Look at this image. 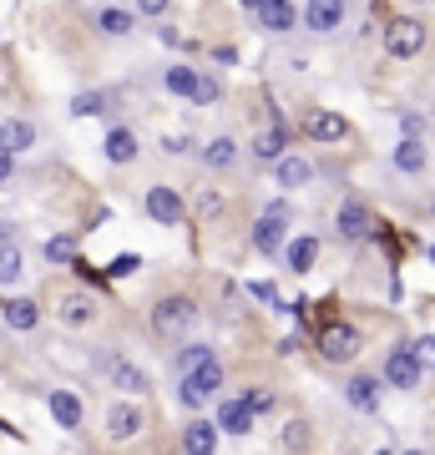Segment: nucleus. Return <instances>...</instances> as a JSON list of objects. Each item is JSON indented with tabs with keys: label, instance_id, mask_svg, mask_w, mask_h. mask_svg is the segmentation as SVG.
Instances as JSON below:
<instances>
[{
	"label": "nucleus",
	"instance_id": "nucleus-1",
	"mask_svg": "<svg viewBox=\"0 0 435 455\" xmlns=\"http://www.w3.org/2000/svg\"><path fill=\"white\" fill-rule=\"evenodd\" d=\"M218 385H223V370H218V359H203L197 370H188V374H182L178 400H182L188 410H197V405H203V400H208L213 390H218Z\"/></svg>",
	"mask_w": 435,
	"mask_h": 455
},
{
	"label": "nucleus",
	"instance_id": "nucleus-2",
	"mask_svg": "<svg viewBox=\"0 0 435 455\" xmlns=\"http://www.w3.org/2000/svg\"><path fill=\"white\" fill-rule=\"evenodd\" d=\"M284 228H289V208H284V203H269L263 218H258V228H254V248L274 259L278 248H284Z\"/></svg>",
	"mask_w": 435,
	"mask_h": 455
},
{
	"label": "nucleus",
	"instance_id": "nucleus-3",
	"mask_svg": "<svg viewBox=\"0 0 435 455\" xmlns=\"http://www.w3.org/2000/svg\"><path fill=\"white\" fill-rule=\"evenodd\" d=\"M425 46V26L420 20H390L385 26V51L390 56H415Z\"/></svg>",
	"mask_w": 435,
	"mask_h": 455
},
{
	"label": "nucleus",
	"instance_id": "nucleus-4",
	"mask_svg": "<svg viewBox=\"0 0 435 455\" xmlns=\"http://www.w3.org/2000/svg\"><path fill=\"white\" fill-rule=\"evenodd\" d=\"M193 319H197V309L188 304V299H162L157 309H152V324H157V334H182Z\"/></svg>",
	"mask_w": 435,
	"mask_h": 455
},
{
	"label": "nucleus",
	"instance_id": "nucleus-5",
	"mask_svg": "<svg viewBox=\"0 0 435 455\" xmlns=\"http://www.w3.org/2000/svg\"><path fill=\"white\" fill-rule=\"evenodd\" d=\"M355 349H359V334L350 324H324L319 329V355L324 359H334L339 364V359H350Z\"/></svg>",
	"mask_w": 435,
	"mask_h": 455
},
{
	"label": "nucleus",
	"instance_id": "nucleus-6",
	"mask_svg": "<svg viewBox=\"0 0 435 455\" xmlns=\"http://www.w3.org/2000/svg\"><path fill=\"white\" fill-rule=\"evenodd\" d=\"M385 379L395 385V390H415L420 385V359L410 355V349H395V355L385 359Z\"/></svg>",
	"mask_w": 435,
	"mask_h": 455
},
{
	"label": "nucleus",
	"instance_id": "nucleus-7",
	"mask_svg": "<svg viewBox=\"0 0 435 455\" xmlns=\"http://www.w3.org/2000/svg\"><path fill=\"white\" fill-rule=\"evenodd\" d=\"M147 212H152V218H157V223H182V197L173 193V188H152V193H147Z\"/></svg>",
	"mask_w": 435,
	"mask_h": 455
},
{
	"label": "nucleus",
	"instance_id": "nucleus-8",
	"mask_svg": "<svg viewBox=\"0 0 435 455\" xmlns=\"http://www.w3.org/2000/svg\"><path fill=\"white\" fill-rule=\"evenodd\" d=\"M304 132L314 137V142H339L344 132H350V122L339 112H309V122H304Z\"/></svg>",
	"mask_w": 435,
	"mask_h": 455
},
{
	"label": "nucleus",
	"instance_id": "nucleus-9",
	"mask_svg": "<svg viewBox=\"0 0 435 455\" xmlns=\"http://www.w3.org/2000/svg\"><path fill=\"white\" fill-rule=\"evenodd\" d=\"M304 20H309V31H334L344 20V0H309Z\"/></svg>",
	"mask_w": 435,
	"mask_h": 455
},
{
	"label": "nucleus",
	"instance_id": "nucleus-10",
	"mask_svg": "<svg viewBox=\"0 0 435 455\" xmlns=\"http://www.w3.org/2000/svg\"><path fill=\"white\" fill-rule=\"evenodd\" d=\"M218 430H228V435H248V430H254V410H248V400H228V405L218 410Z\"/></svg>",
	"mask_w": 435,
	"mask_h": 455
},
{
	"label": "nucleus",
	"instance_id": "nucleus-11",
	"mask_svg": "<svg viewBox=\"0 0 435 455\" xmlns=\"http://www.w3.org/2000/svg\"><path fill=\"white\" fill-rule=\"evenodd\" d=\"M107 430H112V440H132L137 430H142V410H137V405H112Z\"/></svg>",
	"mask_w": 435,
	"mask_h": 455
},
{
	"label": "nucleus",
	"instance_id": "nucleus-12",
	"mask_svg": "<svg viewBox=\"0 0 435 455\" xmlns=\"http://www.w3.org/2000/svg\"><path fill=\"white\" fill-rule=\"evenodd\" d=\"M51 415H56L61 430H77L81 425V400L71 390H51Z\"/></svg>",
	"mask_w": 435,
	"mask_h": 455
},
{
	"label": "nucleus",
	"instance_id": "nucleus-13",
	"mask_svg": "<svg viewBox=\"0 0 435 455\" xmlns=\"http://www.w3.org/2000/svg\"><path fill=\"white\" fill-rule=\"evenodd\" d=\"M0 319H5V324L16 329V334H26V329H36V319H41V309H36L31 299H11V304L0 309Z\"/></svg>",
	"mask_w": 435,
	"mask_h": 455
},
{
	"label": "nucleus",
	"instance_id": "nucleus-14",
	"mask_svg": "<svg viewBox=\"0 0 435 455\" xmlns=\"http://www.w3.org/2000/svg\"><path fill=\"white\" fill-rule=\"evenodd\" d=\"M31 142H36L31 122H5V127H0V152H11V157H16V152H26Z\"/></svg>",
	"mask_w": 435,
	"mask_h": 455
},
{
	"label": "nucleus",
	"instance_id": "nucleus-15",
	"mask_svg": "<svg viewBox=\"0 0 435 455\" xmlns=\"http://www.w3.org/2000/svg\"><path fill=\"white\" fill-rule=\"evenodd\" d=\"M213 445H218V425H208V420H193V425H188V435H182V451L208 455Z\"/></svg>",
	"mask_w": 435,
	"mask_h": 455
},
{
	"label": "nucleus",
	"instance_id": "nucleus-16",
	"mask_svg": "<svg viewBox=\"0 0 435 455\" xmlns=\"http://www.w3.org/2000/svg\"><path fill=\"white\" fill-rule=\"evenodd\" d=\"M344 400H350L355 410H375V405H380V385L359 374V379H350V385H344Z\"/></svg>",
	"mask_w": 435,
	"mask_h": 455
},
{
	"label": "nucleus",
	"instance_id": "nucleus-17",
	"mask_svg": "<svg viewBox=\"0 0 435 455\" xmlns=\"http://www.w3.org/2000/svg\"><path fill=\"white\" fill-rule=\"evenodd\" d=\"M258 20H263L269 31H289L294 26V5L289 0H263V5H258Z\"/></svg>",
	"mask_w": 435,
	"mask_h": 455
},
{
	"label": "nucleus",
	"instance_id": "nucleus-18",
	"mask_svg": "<svg viewBox=\"0 0 435 455\" xmlns=\"http://www.w3.org/2000/svg\"><path fill=\"white\" fill-rule=\"evenodd\" d=\"M339 233H344V238H365V233H370V212L359 208V203H344V208H339Z\"/></svg>",
	"mask_w": 435,
	"mask_h": 455
},
{
	"label": "nucleus",
	"instance_id": "nucleus-19",
	"mask_svg": "<svg viewBox=\"0 0 435 455\" xmlns=\"http://www.w3.org/2000/svg\"><path fill=\"white\" fill-rule=\"evenodd\" d=\"M107 157H112V163H132V157H137V137H132L127 127H117L112 137H107Z\"/></svg>",
	"mask_w": 435,
	"mask_h": 455
},
{
	"label": "nucleus",
	"instance_id": "nucleus-20",
	"mask_svg": "<svg viewBox=\"0 0 435 455\" xmlns=\"http://www.w3.org/2000/svg\"><path fill=\"white\" fill-rule=\"evenodd\" d=\"M395 167H400V172H420V167H425V147H420L415 137H405V142L395 147Z\"/></svg>",
	"mask_w": 435,
	"mask_h": 455
},
{
	"label": "nucleus",
	"instance_id": "nucleus-21",
	"mask_svg": "<svg viewBox=\"0 0 435 455\" xmlns=\"http://www.w3.org/2000/svg\"><path fill=\"white\" fill-rule=\"evenodd\" d=\"M314 259H319V243H314V238L289 243V268H294V274H309V268H314Z\"/></svg>",
	"mask_w": 435,
	"mask_h": 455
},
{
	"label": "nucleus",
	"instance_id": "nucleus-22",
	"mask_svg": "<svg viewBox=\"0 0 435 455\" xmlns=\"http://www.w3.org/2000/svg\"><path fill=\"white\" fill-rule=\"evenodd\" d=\"M254 157H263V163H278V157H284V122H278L274 132H263V137H258Z\"/></svg>",
	"mask_w": 435,
	"mask_h": 455
},
{
	"label": "nucleus",
	"instance_id": "nucleus-23",
	"mask_svg": "<svg viewBox=\"0 0 435 455\" xmlns=\"http://www.w3.org/2000/svg\"><path fill=\"white\" fill-rule=\"evenodd\" d=\"M112 379L122 385V390H132V395L147 390V374L137 370V364H127V359H117V364H112Z\"/></svg>",
	"mask_w": 435,
	"mask_h": 455
},
{
	"label": "nucleus",
	"instance_id": "nucleus-24",
	"mask_svg": "<svg viewBox=\"0 0 435 455\" xmlns=\"http://www.w3.org/2000/svg\"><path fill=\"white\" fill-rule=\"evenodd\" d=\"M20 274V248L5 238V228H0V283H11Z\"/></svg>",
	"mask_w": 435,
	"mask_h": 455
},
{
	"label": "nucleus",
	"instance_id": "nucleus-25",
	"mask_svg": "<svg viewBox=\"0 0 435 455\" xmlns=\"http://www.w3.org/2000/svg\"><path fill=\"white\" fill-rule=\"evenodd\" d=\"M278 182H284V188H304V182H309V163H304V157H278Z\"/></svg>",
	"mask_w": 435,
	"mask_h": 455
},
{
	"label": "nucleus",
	"instance_id": "nucleus-26",
	"mask_svg": "<svg viewBox=\"0 0 435 455\" xmlns=\"http://www.w3.org/2000/svg\"><path fill=\"white\" fill-rule=\"evenodd\" d=\"M86 319H92V299H86V293H71V299H66L61 304V324H86Z\"/></svg>",
	"mask_w": 435,
	"mask_h": 455
},
{
	"label": "nucleus",
	"instance_id": "nucleus-27",
	"mask_svg": "<svg viewBox=\"0 0 435 455\" xmlns=\"http://www.w3.org/2000/svg\"><path fill=\"white\" fill-rule=\"evenodd\" d=\"M233 157H238V142H233V137H218V142H208V152H203L208 167H228Z\"/></svg>",
	"mask_w": 435,
	"mask_h": 455
},
{
	"label": "nucleus",
	"instance_id": "nucleus-28",
	"mask_svg": "<svg viewBox=\"0 0 435 455\" xmlns=\"http://www.w3.org/2000/svg\"><path fill=\"white\" fill-rule=\"evenodd\" d=\"M167 92L193 97V92H197V71H193V66H173V71H167Z\"/></svg>",
	"mask_w": 435,
	"mask_h": 455
},
{
	"label": "nucleus",
	"instance_id": "nucleus-29",
	"mask_svg": "<svg viewBox=\"0 0 435 455\" xmlns=\"http://www.w3.org/2000/svg\"><path fill=\"white\" fill-rule=\"evenodd\" d=\"M101 31H107V36H127L132 31V16H127V11H117V5H112V11H101Z\"/></svg>",
	"mask_w": 435,
	"mask_h": 455
},
{
	"label": "nucleus",
	"instance_id": "nucleus-30",
	"mask_svg": "<svg viewBox=\"0 0 435 455\" xmlns=\"http://www.w3.org/2000/svg\"><path fill=\"white\" fill-rule=\"evenodd\" d=\"M46 259H51V263H71V259H77V238H51V243H46Z\"/></svg>",
	"mask_w": 435,
	"mask_h": 455
},
{
	"label": "nucleus",
	"instance_id": "nucleus-31",
	"mask_svg": "<svg viewBox=\"0 0 435 455\" xmlns=\"http://www.w3.org/2000/svg\"><path fill=\"white\" fill-rule=\"evenodd\" d=\"M203 359H213V349H203V344H193V349H182L178 355V374H188V370H197Z\"/></svg>",
	"mask_w": 435,
	"mask_h": 455
},
{
	"label": "nucleus",
	"instance_id": "nucleus-32",
	"mask_svg": "<svg viewBox=\"0 0 435 455\" xmlns=\"http://www.w3.org/2000/svg\"><path fill=\"white\" fill-rule=\"evenodd\" d=\"M410 355L420 359V370H435V334H425V339H415V349Z\"/></svg>",
	"mask_w": 435,
	"mask_h": 455
},
{
	"label": "nucleus",
	"instance_id": "nucleus-33",
	"mask_svg": "<svg viewBox=\"0 0 435 455\" xmlns=\"http://www.w3.org/2000/svg\"><path fill=\"white\" fill-rule=\"evenodd\" d=\"M71 112H77V116H97L101 112V97H97V92H81V97L71 101Z\"/></svg>",
	"mask_w": 435,
	"mask_h": 455
},
{
	"label": "nucleus",
	"instance_id": "nucleus-34",
	"mask_svg": "<svg viewBox=\"0 0 435 455\" xmlns=\"http://www.w3.org/2000/svg\"><path fill=\"white\" fill-rule=\"evenodd\" d=\"M284 440H289V451H304V445H309V425H304V420H294Z\"/></svg>",
	"mask_w": 435,
	"mask_h": 455
},
{
	"label": "nucleus",
	"instance_id": "nucleus-35",
	"mask_svg": "<svg viewBox=\"0 0 435 455\" xmlns=\"http://www.w3.org/2000/svg\"><path fill=\"white\" fill-rule=\"evenodd\" d=\"M248 410H254V415L274 410V395H269V390H248Z\"/></svg>",
	"mask_w": 435,
	"mask_h": 455
},
{
	"label": "nucleus",
	"instance_id": "nucleus-36",
	"mask_svg": "<svg viewBox=\"0 0 435 455\" xmlns=\"http://www.w3.org/2000/svg\"><path fill=\"white\" fill-rule=\"evenodd\" d=\"M193 101H218V82H208V76H197V92Z\"/></svg>",
	"mask_w": 435,
	"mask_h": 455
},
{
	"label": "nucleus",
	"instance_id": "nucleus-37",
	"mask_svg": "<svg viewBox=\"0 0 435 455\" xmlns=\"http://www.w3.org/2000/svg\"><path fill=\"white\" fill-rule=\"evenodd\" d=\"M127 274H137V259H132V253H122V259H112V278H127Z\"/></svg>",
	"mask_w": 435,
	"mask_h": 455
},
{
	"label": "nucleus",
	"instance_id": "nucleus-38",
	"mask_svg": "<svg viewBox=\"0 0 435 455\" xmlns=\"http://www.w3.org/2000/svg\"><path fill=\"white\" fill-rule=\"evenodd\" d=\"M137 5H142V16H162L167 11V0H137Z\"/></svg>",
	"mask_w": 435,
	"mask_h": 455
},
{
	"label": "nucleus",
	"instance_id": "nucleus-39",
	"mask_svg": "<svg viewBox=\"0 0 435 455\" xmlns=\"http://www.w3.org/2000/svg\"><path fill=\"white\" fill-rule=\"evenodd\" d=\"M11 178V152H0V182Z\"/></svg>",
	"mask_w": 435,
	"mask_h": 455
},
{
	"label": "nucleus",
	"instance_id": "nucleus-40",
	"mask_svg": "<svg viewBox=\"0 0 435 455\" xmlns=\"http://www.w3.org/2000/svg\"><path fill=\"white\" fill-rule=\"evenodd\" d=\"M243 5H254V11H258V5H263V0H243Z\"/></svg>",
	"mask_w": 435,
	"mask_h": 455
},
{
	"label": "nucleus",
	"instance_id": "nucleus-41",
	"mask_svg": "<svg viewBox=\"0 0 435 455\" xmlns=\"http://www.w3.org/2000/svg\"><path fill=\"white\" fill-rule=\"evenodd\" d=\"M431 263H435V243H431Z\"/></svg>",
	"mask_w": 435,
	"mask_h": 455
},
{
	"label": "nucleus",
	"instance_id": "nucleus-42",
	"mask_svg": "<svg viewBox=\"0 0 435 455\" xmlns=\"http://www.w3.org/2000/svg\"><path fill=\"white\" fill-rule=\"evenodd\" d=\"M415 5H420V0H415Z\"/></svg>",
	"mask_w": 435,
	"mask_h": 455
}]
</instances>
